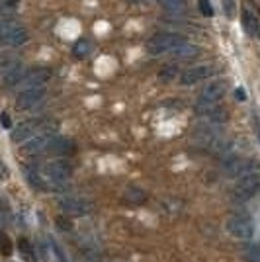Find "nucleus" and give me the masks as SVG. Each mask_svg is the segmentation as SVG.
I'll list each match as a JSON object with an SVG mask.
<instances>
[{
	"label": "nucleus",
	"mask_w": 260,
	"mask_h": 262,
	"mask_svg": "<svg viewBox=\"0 0 260 262\" xmlns=\"http://www.w3.org/2000/svg\"><path fill=\"white\" fill-rule=\"evenodd\" d=\"M258 192H260V166H256L254 170H250V172L243 174L241 178H237V186L233 188L231 198H233L235 204H247Z\"/></svg>",
	"instance_id": "obj_1"
},
{
	"label": "nucleus",
	"mask_w": 260,
	"mask_h": 262,
	"mask_svg": "<svg viewBox=\"0 0 260 262\" xmlns=\"http://www.w3.org/2000/svg\"><path fill=\"white\" fill-rule=\"evenodd\" d=\"M225 229L237 241H250L254 237V219L250 217L247 211H239L227 219Z\"/></svg>",
	"instance_id": "obj_2"
},
{
	"label": "nucleus",
	"mask_w": 260,
	"mask_h": 262,
	"mask_svg": "<svg viewBox=\"0 0 260 262\" xmlns=\"http://www.w3.org/2000/svg\"><path fill=\"white\" fill-rule=\"evenodd\" d=\"M186 39L184 35H178V33L163 32L153 35L151 39L147 41V53L149 55H163V53H172L178 45H182Z\"/></svg>",
	"instance_id": "obj_3"
},
{
	"label": "nucleus",
	"mask_w": 260,
	"mask_h": 262,
	"mask_svg": "<svg viewBox=\"0 0 260 262\" xmlns=\"http://www.w3.org/2000/svg\"><path fill=\"white\" fill-rule=\"evenodd\" d=\"M55 125L53 121H45V120H28V121H22L18 127H14L12 131V141L14 143H22V141H28L30 137L33 135H37V133H41V131H53L55 133Z\"/></svg>",
	"instance_id": "obj_4"
},
{
	"label": "nucleus",
	"mask_w": 260,
	"mask_h": 262,
	"mask_svg": "<svg viewBox=\"0 0 260 262\" xmlns=\"http://www.w3.org/2000/svg\"><path fill=\"white\" fill-rule=\"evenodd\" d=\"M59 208L63 209L65 215H73V217H82V215H88L92 213L94 209V204L86 200V198L80 196H65L59 200Z\"/></svg>",
	"instance_id": "obj_5"
},
{
	"label": "nucleus",
	"mask_w": 260,
	"mask_h": 262,
	"mask_svg": "<svg viewBox=\"0 0 260 262\" xmlns=\"http://www.w3.org/2000/svg\"><path fill=\"white\" fill-rule=\"evenodd\" d=\"M41 172L51 182H67L73 176V164L65 161V159H57L53 163L45 164L44 168H41Z\"/></svg>",
	"instance_id": "obj_6"
},
{
	"label": "nucleus",
	"mask_w": 260,
	"mask_h": 262,
	"mask_svg": "<svg viewBox=\"0 0 260 262\" xmlns=\"http://www.w3.org/2000/svg\"><path fill=\"white\" fill-rule=\"evenodd\" d=\"M53 131H41V133H37V135H33L30 137L26 145L22 147V155H28V157H35V155H41L47 151V147H49V143L53 139Z\"/></svg>",
	"instance_id": "obj_7"
},
{
	"label": "nucleus",
	"mask_w": 260,
	"mask_h": 262,
	"mask_svg": "<svg viewBox=\"0 0 260 262\" xmlns=\"http://www.w3.org/2000/svg\"><path fill=\"white\" fill-rule=\"evenodd\" d=\"M44 98H45V88L44 86L24 88L22 92L18 94V98H16V108L18 110H32L33 106H37Z\"/></svg>",
	"instance_id": "obj_8"
},
{
	"label": "nucleus",
	"mask_w": 260,
	"mask_h": 262,
	"mask_svg": "<svg viewBox=\"0 0 260 262\" xmlns=\"http://www.w3.org/2000/svg\"><path fill=\"white\" fill-rule=\"evenodd\" d=\"M196 114L198 116H202L206 121L209 123H223V121H227V112L225 108H221L219 104H204V102H198V106H196Z\"/></svg>",
	"instance_id": "obj_9"
},
{
	"label": "nucleus",
	"mask_w": 260,
	"mask_h": 262,
	"mask_svg": "<svg viewBox=\"0 0 260 262\" xmlns=\"http://www.w3.org/2000/svg\"><path fill=\"white\" fill-rule=\"evenodd\" d=\"M47 155H53V157H69V155L76 153V143L69 137H61V135H53V139L47 147Z\"/></svg>",
	"instance_id": "obj_10"
},
{
	"label": "nucleus",
	"mask_w": 260,
	"mask_h": 262,
	"mask_svg": "<svg viewBox=\"0 0 260 262\" xmlns=\"http://www.w3.org/2000/svg\"><path fill=\"white\" fill-rule=\"evenodd\" d=\"M227 88H229L227 80H213L211 84H207L202 90L200 102H204V104H215V102H219V100L227 94Z\"/></svg>",
	"instance_id": "obj_11"
},
{
	"label": "nucleus",
	"mask_w": 260,
	"mask_h": 262,
	"mask_svg": "<svg viewBox=\"0 0 260 262\" xmlns=\"http://www.w3.org/2000/svg\"><path fill=\"white\" fill-rule=\"evenodd\" d=\"M211 75H213V69H211V67H207V65L192 67V69H188V71H184V73L180 75V84L192 86V84L204 80V78H209Z\"/></svg>",
	"instance_id": "obj_12"
},
{
	"label": "nucleus",
	"mask_w": 260,
	"mask_h": 262,
	"mask_svg": "<svg viewBox=\"0 0 260 262\" xmlns=\"http://www.w3.org/2000/svg\"><path fill=\"white\" fill-rule=\"evenodd\" d=\"M51 78V71L47 67H37V69H32L26 73V77L22 78L24 88H32V86H44L45 82Z\"/></svg>",
	"instance_id": "obj_13"
},
{
	"label": "nucleus",
	"mask_w": 260,
	"mask_h": 262,
	"mask_svg": "<svg viewBox=\"0 0 260 262\" xmlns=\"http://www.w3.org/2000/svg\"><path fill=\"white\" fill-rule=\"evenodd\" d=\"M26 69L22 67V63H18V61H14L10 65L4 67V71H2V78H4V84L6 86H16V84H20L22 82V78L26 77Z\"/></svg>",
	"instance_id": "obj_14"
},
{
	"label": "nucleus",
	"mask_w": 260,
	"mask_h": 262,
	"mask_svg": "<svg viewBox=\"0 0 260 262\" xmlns=\"http://www.w3.org/2000/svg\"><path fill=\"white\" fill-rule=\"evenodd\" d=\"M241 24H243V30H245L247 35L254 37V39H258L260 37V22L252 12L243 10V14H241Z\"/></svg>",
	"instance_id": "obj_15"
},
{
	"label": "nucleus",
	"mask_w": 260,
	"mask_h": 262,
	"mask_svg": "<svg viewBox=\"0 0 260 262\" xmlns=\"http://www.w3.org/2000/svg\"><path fill=\"white\" fill-rule=\"evenodd\" d=\"M123 200L129 202V204L139 206V204H145V202H147V192L141 190V188H137V186H129V188L125 190V194H123Z\"/></svg>",
	"instance_id": "obj_16"
},
{
	"label": "nucleus",
	"mask_w": 260,
	"mask_h": 262,
	"mask_svg": "<svg viewBox=\"0 0 260 262\" xmlns=\"http://www.w3.org/2000/svg\"><path fill=\"white\" fill-rule=\"evenodd\" d=\"M18 251L26 262H37V256H35V251H33V245L30 239H26V237L18 239Z\"/></svg>",
	"instance_id": "obj_17"
},
{
	"label": "nucleus",
	"mask_w": 260,
	"mask_h": 262,
	"mask_svg": "<svg viewBox=\"0 0 260 262\" xmlns=\"http://www.w3.org/2000/svg\"><path fill=\"white\" fill-rule=\"evenodd\" d=\"M90 51H92V45H90L88 39H78L73 45V57H76V59H86Z\"/></svg>",
	"instance_id": "obj_18"
},
{
	"label": "nucleus",
	"mask_w": 260,
	"mask_h": 262,
	"mask_svg": "<svg viewBox=\"0 0 260 262\" xmlns=\"http://www.w3.org/2000/svg\"><path fill=\"white\" fill-rule=\"evenodd\" d=\"M161 6H163L166 12H172V14H178L186 8V0H157Z\"/></svg>",
	"instance_id": "obj_19"
},
{
	"label": "nucleus",
	"mask_w": 260,
	"mask_h": 262,
	"mask_svg": "<svg viewBox=\"0 0 260 262\" xmlns=\"http://www.w3.org/2000/svg\"><path fill=\"white\" fill-rule=\"evenodd\" d=\"M243 260L245 262H260V243H252L243 251Z\"/></svg>",
	"instance_id": "obj_20"
},
{
	"label": "nucleus",
	"mask_w": 260,
	"mask_h": 262,
	"mask_svg": "<svg viewBox=\"0 0 260 262\" xmlns=\"http://www.w3.org/2000/svg\"><path fill=\"white\" fill-rule=\"evenodd\" d=\"M176 57H182V59H188V57H194V55L200 53V49L196 47V45H190V43H182V45H178L176 49L172 51Z\"/></svg>",
	"instance_id": "obj_21"
},
{
	"label": "nucleus",
	"mask_w": 260,
	"mask_h": 262,
	"mask_svg": "<svg viewBox=\"0 0 260 262\" xmlns=\"http://www.w3.org/2000/svg\"><path fill=\"white\" fill-rule=\"evenodd\" d=\"M12 241H10V237L4 233V231H0V254L2 256H10L12 254Z\"/></svg>",
	"instance_id": "obj_22"
},
{
	"label": "nucleus",
	"mask_w": 260,
	"mask_h": 262,
	"mask_svg": "<svg viewBox=\"0 0 260 262\" xmlns=\"http://www.w3.org/2000/svg\"><path fill=\"white\" fill-rule=\"evenodd\" d=\"M176 75H178V71H176V67L174 65L163 67V69L159 71V80H161V82H170Z\"/></svg>",
	"instance_id": "obj_23"
},
{
	"label": "nucleus",
	"mask_w": 260,
	"mask_h": 262,
	"mask_svg": "<svg viewBox=\"0 0 260 262\" xmlns=\"http://www.w3.org/2000/svg\"><path fill=\"white\" fill-rule=\"evenodd\" d=\"M223 10L227 18H235V0H223Z\"/></svg>",
	"instance_id": "obj_24"
},
{
	"label": "nucleus",
	"mask_w": 260,
	"mask_h": 262,
	"mask_svg": "<svg viewBox=\"0 0 260 262\" xmlns=\"http://www.w3.org/2000/svg\"><path fill=\"white\" fill-rule=\"evenodd\" d=\"M200 10H202V14H204L206 18H211V16H213V8H211L209 0H200Z\"/></svg>",
	"instance_id": "obj_25"
},
{
	"label": "nucleus",
	"mask_w": 260,
	"mask_h": 262,
	"mask_svg": "<svg viewBox=\"0 0 260 262\" xmlns=\"http://www.w3.org/2000/svg\"><path fill=\"white\" fill-rule=\"evenodd\" d=\"M69 217V215H67ZM65 215H59V217L55 219V223H57V227L61 231H71V225H69V219H67Z\"/></svg>",
	"instance_id": "obj_26"
},
{
	"label": "nucleus",
	"mask_w": 260,
	"mask_h": 262,
	"mask_svg": "<svg viewBox=\"0 0 260 262\" xmlns=\"http://www.w3.org/2000/svg\"><path fill=\"white\" fill-rule=\"evenodd\" d=\"M51 245H53V252L57 254V258H59V262H69V260H67V254L63 252V249H61V247H59L57 243H51Z\"/></svg>",
	"instance_id": "obj_27"
},
{
	"label": "nucleus",
	"mask_w": 260,
	"mask_h": 262,
	"mask_svg": "<svg viewBox=\"0 0 260 262\" xmlns=\"http://www.w3.org/2000/svg\"><path fill=\"white\" fill-rule=\"evenodd\" d=\"M0 123H2V127H6V129H10V125H12L10 116H8V114H2V116H0Z\"/></svg>",
	"instance_id": "obj_28"
},
{
	"label": "nucleus",
	"mask_w": 260,
	"mask_h": 262,
	"mask_svg": "<svg viewBox=\"0 0 260 262\" xmlns=\"http://www.w3.org/2000/svg\"><path fill=\"white\" fill-rule=\"evenodd\" d=\"M10 176V172H8V168H6V164L0 161V180H6Z\"/></svg>",
	"instance_id": "obj_29"
},
{
	"label": "nucleus",
	"mask_w": 260,
	"mask_h": 262,
	"mask_svg": "<svg viewBox=\"0 0 260 262\" xmlns=\"http://www.w3.org/2000/svg\"><path fill=\"white\" fill-rule=\"evenodd\" d=\"M235 98L241 100V102H243V100H247V92H245L243 88H237V90H235Z\"/></svg>",
	"instance_id": "obj_30"
},
{
	"label": "nucleus",
	"mask_w": 260,
	"mask_h": 262,
	"mask_svg": "<svg viewBox=\"0 0 260 262\" xmlns=\"http://www.w3.org/2000/svg\"><path fill=\"white\" fill-rule=\"evenodd\" d=\"M256 135H258V139H260V121L256 120Z\"/></svg>",
	"instance_id": "obj_31"
},
{
	"label": "nucleus",
	"mask_w": 260,
	"mask_h": 262,
	"mask_svg": "<svg viewBox=\"0 0 260 262\" xmlns=\"http://www.w3.org/2000/svg\"><path fill=\"white\" fill-rule=\"evenodd\" d=\"M2 217H4V213H2V209H0V223H2Z\"/></svg>",
	"instance_id": "obj_32"
}]
</instances>
